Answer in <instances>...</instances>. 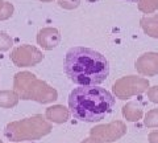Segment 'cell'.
I'll list each match as a JSON object with an SVG mask.
<instances>
[{"instance_id":"6da1fadb","label":"cell","mask_w":158,"mask_h":143,"mask_svg":"<svg viewBox=\"0 0 158 143\" xmlns=\"http://www.w3.org/2000/svg\"><path fill=\"white\" fill-rule=\"evenodd\" d=\"M65 70L70 80L81 86H94L104 82L110 74V62L95 49L70 48L65 57Z\"/></svg>"},{"instance_id":"7a4b0ae2","label":"cell","mask_w":158,"mask_h":143,"mask_svg":"<svg viewBox=\"0 0 158 143\" xmlns=\"http://www.w3.org/2000/svg\"><path fill=\"white\" fill-rule=\"evenodd\" d=\"M113 105L115 97L96 85L75 87L69 96L70 113L82 122H100L112 111Z\"/></svg>"},{"instance_id":"3957f363","label":"cell","mask_w":158,"mask_h":143,"mask_svg":"<svg viewBox=\"0 0 158 143\" xmlns=\"http://www.w3.org/2000/svg\"><path fill=\"white\" fill-rule=\"evenodd\" d=\"M52 130V122L41 114H34L24 119L9 122L4 129V135L12 142H32L49 135Z\"/></svg>"},{"instance_id":"277c9868","label":"cell","mask_w":158,"mask_h":143,"mask_svg":"<svg viewBox=\"0 0 158 143\" xmlns=\"http://www.w3.org/2000/svg\"><path fill=\"white\" fill-rule=\"evenodd\" d=\"M15 92L23 101H34L42 105L58 100V93L46 82L40 81L31 73H19L15 77Z\"/></svg>"},{"instance_id":"5b68a950","label":"cell","mask_w":158,"mask_h":143,"mask_svg":"<svg viewBox=\"0 0 158 143\" xmlns=\"http://www.w3.org/2000/svg\"><path fill=\"white\" fill-rule=\"evenodd\" d=\"M149 87V81L142 77L128 76L117 80L113 83V96L118 100H129V98L142 94Z\"/></svg>"},{"instance_id":"8992f818","label":"cell","mask_w":158,"mask_h":143,"mask_svg":"<svg viewBox=\"0 0 158 143\" xmlns=\"http://www.w3.org/2000/svg\"><path fill=\"white\" fill-rule=\"evenodd\" d=\"M127 125L123 121H113L107 125H98L90 130V135H95L107 143H112L127 134Z\"/></svg>"},{"instance_id":"52a82bcc","label":"cell","mask_w":158,"mask_h":143,"mask_svg":"<svg viewBox=\"0 0 158 143\" xmlns=\"http://www.w3.org/2000/svg\"><path fill=\"white\" fill-rule=\"evenodd\" d=\"M136 69L144 76H156L158 73V55L157 53L142 55L136 62Z\"/></svg>"},{"instance_id":"ba28073f","label":"cell","mask_w":158,"mask_h":143,"mask_svg":"<svg viewBox=\"0 0 158 143\" xmlns=\"http://www.w3.org/2000/svg\"><path fill=\"white\" fill-rule=\"evenodd\" d=\"M41 60V55L36 51V49L31 48H23L15 52L13 61L17 64L19 66H29L33 64H37Z\"/></svg>"},{"instance_id":"9c48e42d","label":"cell","mask_w":158,"mask_h":143,"mask_svg":"<svg viewBox=\"0 0 158 143\" xmlns=\"http://www.w3.org/2000/svg\"><path fill=\"white\" fill-rule=\"evenodd\" d=\"M45 118L52 123H66L70 119V109H67L63 105H53L48 107L45 111Z\"/></svg>"},{"instance_id":"30bf717a","label":"cell","mask_w":158,"mask_h":143,"mask_svg":"<svg viewBox=\"0 0 158 143\" xmlns=\"http://www.w3.org/2000/svg\"><path fill=\"white\" fill-rule=\"evenodd\" d=\"M123 117L128 122H137L144 117V107L140 102L131 101L123 106Z\"/></svg>"},{"instance_id":"8fae6325","label":"cell","mask_w":158,"mask_h":143,"mask_svg":"<svg viewBox=\"0 0 158 143\" xmlns=\"http://www.w3.org/2000/svg\"><path fill=\"white\" fill-rule=\"evenodd\" d=\"M58 41H59V36L56 29H44V31L40 32L38 42L46 49H52L54 47H57Z\"/></svg>"},{"instance_id":"7c38bea8","label":"cell","mask_w":158,"mask_h":143,"mask_svg":"<svg viewBox=\"0 0 158 143\" xmlns=\"http://www.w3.org/2000/svg\"><path fill=\"white\" fill-rule=\"evenodd\" d=\"M20 97L16 92L0 90V107L2 109H12L19 103Z\"/></svg>"},{"instance_id":"4fadbf2b","label":"cell","mask_w":158,"mask_h":143,"mask_svg":"<svg viewBox=\"0 0 158 143\" xmlns=\"http://www.w3.org/2000/svg\"><path fill=\"white\" fill-rule=\"evenodd\" d=\"M142 27L145 32L153 37H158V16L149 17V19H142Z\"/></svg>"},{"instance_id":"5bb4252c","label":"cell","mask_w":158,"mask_h":143,"mask_svg":"<svg viewBox=\"0 0 158 143\" xmlns=\"http://www.w3.org/2000/svg\"><path fill=\"white\" fill-rule=\"evenodd\" d=\"M144 125L148 129H158V109H152L144 115Z\"/></svg>"},{"instance_id":"9a60e30c","label":"cell","mask_w":158,"mask_h":143,"mask_svg":"<svg viewBox=\"0 0 158 143\" xmlns=\"http://www.w3.org/2000/svg\"><path fill=\"white\" fill-rule=\"evenodd\" d=\"M140 8L145 12L154 11L156 8H158V0H140Z\"/></svg>"},{"instance_id":"2e32d148","label":"cell","mask_w":158,"mask_h":143,"mask_svg":"<svg viewBox=\"0 0 158 143\" xmlns=\"http://www.w3.org/2000/svg\"><path fill=\"white\" fill-rule=\"evenodd\" d=\"M148 98H149V101L158 105V85L156 86H152L148 89Z\"/></svg>"},{"instance_id":"e0dca14e","label":"cell","mask_w":158,"mask_h":143,"mask_svg":"<svg viewBox=\"0 0 158 143\" xmlns=\"http://www.w3.org/2000/svg\"><path fill=\"white\" fill-rule=\"evenodd\" d=\"M9 45H11V41H9V38L4 33L0 32V51H6V49L9 48Z\"/></svg>"},{"instance_id":"ac0fdd59","label":"cell","mask_w":158,"mask_h":143,"mask_svg":"<svg viewBox=\"0 0 158 143\" xmlns=\"http://www.w3.org/2000/svg\"><path fill=\"white\" fill-rule=\"evenodd\" d=\"M81 143H106L103 139H100V138H98L95 135H90L88 138H86V139H83Z\"/></svg>"},{"instance_id":"d6986e66","label":"cell","mask_w":158,"mask_h":143,"mask_svg":"<svg viewBox=\"0 0 158 143\" xmlns=\"http://www.w3.org/2000/svg\"><path fill=\"white\" fill-rule=\"evenodd\" d=\"M148 141H149V143H158V130L152 131L148 135Z\"/></svg>"},{"instance_id":"ffe728a7","label":"cell","mask_w":158,"mask_h":143,"mask_svg":"<svg viewBox=\"0 0 158 143\" xmlns=\"http://www.w3.org/2000/svg\"><path fill=\"white\" fill-rule=\"evenodd\" d=\"M0 143H3V141H2V139H0Z\"/></svg>"},{"instance_id":"44dd1931","label":"cell","mask_w":158,"mask_h":143,"mask_svg":"<svg viewBox=\"0 0 158 143\" xmlns=\"http://www.w3.org/2000/svg\"><path fill=\"white\" fill-rule=\"evenodd\" d=\"M131 2H136V0H131Z\"/></svg>"}]
</instances>
